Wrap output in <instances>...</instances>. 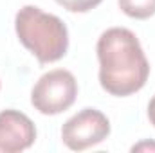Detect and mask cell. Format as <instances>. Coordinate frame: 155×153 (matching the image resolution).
<instances>
[{
    "mask_svg": "<svg viewBox=\"0 0 155 153\" xmlns=\"http://www.w3.org/2000/svg\"><path fill=\"white\" fill-rule=\"evenodd\" d=\"M99 85L116 97L139 92L150 76V63L137 36L126 27H110L97 40Z\"/></svg>",
    "mask_w": 155,
    "mask_h": 153,
    "instance_id": "obj_1",
    "label": "cell"
},
{
    "mask_svg": "<svg viewBox=\"0 0 155 153\" xmlns=\"http://www.w3.org/2000/svg\"><path fill=\"white\" fill-rule=\"evenodd\" d=\"M139 150H155V144L152 142H141V144H137V146H134L132 148V151H139Z\"/></svg>",
    "mask_w": 155,
    "mask_h": 153,
    "instance_id": "obj_9",
    "label": "cell"
},
{
    "mask_svg": "<svg viewBox=\"0 0 155 153\" xmlns=\"http://www.w3.org/2000/svg\"><path fill=\"white\" fill-rule=\"evenodd\" d=\"M119 9L135 20H146L155 15V0H117Z\"/></svg>",
    "mask_w": 155,
    "mask_h": 153,
    "instance_id": "obj_6",
    "label": "cell"
},
{
    "mask_svg": "<svg viewBox=\"0 0 155 153\" xmlns=\"http://www.w3.org/2000/svg\"><path fill=\"white\" fill-rule=\"evenodd\" d=\"M148 119H150V122L155 126V96L150 99V105H148Z\"/></svg>",
    "mask_w": 155,
    "mask_h": 153,
    "instance_id": "obj_8",
    "label": "cell"
},
{
    "mask_svg": "<svg viewBox=\"0 0 155 153\" xmlns=\"http://www.w3.org/2000/svg\"><path fill=\"white\" fill-rule=\"evenodd\" d=\"M15 29L20 43L40 63H54L67 54L69 31L56 15L36 5H24L15 16Z\"/></svg>",
    "mask_w": 155,
    "mask_h": 153,
    "instance_id": "obj_2",
    "label": "cell"
},
{
    "mask_svg": "<svg viewBox=\"0 0 155 153\" xmlns=\"http://www.w3.org/2000/svg\"><path fill=\"white\" fill-rule=\"evenodd\" d=\"M110 135L108 117L96 108H83L61 126V141L72 151H83Z\"/></svg>",
    "mask_w": 155,
    "mask_h": 153,
    "instance_id": "obj_4",
    "label": "cell"
},
{
    "mask_svg": "<svg viewBox=\"0 0 155 153\" xmlns=\"http://www.w3.org/2000/svg\"><path fill=\"white\" fill-rule=\"evenodd\" d=\"M54 2L71 13H88L94 7H97L103 0H54Z\"/></svg>",
    "mask_w": 155,
    "mask_h": 153,
    "instance_id": "obj_7",
    "label": "cell"
},
{
    "mask_svg": "<svg viewBox=\"0 0 155 153\" xmlns=\"http://www.w3.org/2000/svg\"><path fill=\"white\" fill-rule=\"evenodd\" d=\"M36 141L35 122L18 110L0 112V153H18L31 148Z\"/></svg>",
    "mask_w": 155,
    "mask_h": 153,
    "instance_id": "obj_5",
    "label": "cell"
},
{
    "mask_svg": "<svg viewBox=\"0 0 155 153\" xmlns=\"http://www.w3.org/2000/svg\"><path fill=\"white\" fill-rule=\"evenodd\" d=\"M78 96V81L72 72L54 69L45 72L31 90V105L43 115H58L69 110Z\"/></svg>",
    "mask_w": 155,
    "mask_h": 153,
    "instance_id": "obj_3",
    "label": "cell"
}]
</instances>
